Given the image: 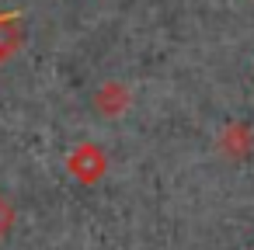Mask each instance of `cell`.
I'll return each instance as SVG.
<instances>
[{
    "label": "cell",
    "instance_id": "1",
    "mask_svg": "<svg viewBox=\"0 0 254 250\" xmlns=\"http://www.w3.org/2000/svg\"><path fill=\"white\" fill-rule=\"evenodd\" d=\"M21 42V32H18V21L14 18H0V59H7Z\"/></svg>",
    "mask_w": 254,
    "mask_h": 250
},
{
    "label": "cell",
    "instance_id": "3",
    "mask_svg": "<svg viewBox=\"0 0 254 250\" xmlns=\"http://www.w3.org/2000/svg\"><path fill=\"white\" fill-rule=\"evenodd\" d=\"M11 222H14V212H11V205H7L4 198H0V236L11 229Z\"/></svg>",
    "mask_w": 254,
    "mask_h": 250
},
{
    "label": "cell",
    "instance_id": "2",
    "mask_svg": "<svg viewBox=\"0 0 254 250\" xmlns=\"http://www.w3.org/2000/svg\"><path fill=\"white\" fill-rule=\"evenodd\" d=\"M73 160H84V167H73V170H77V174H80L84 181L98 177V174H101V167H105V160H101V153H98L94 146H84V150H80V153H77Z\"/></svg>",
    "mask_w": 254,
    "mask_h": 250
}]
</instances>
